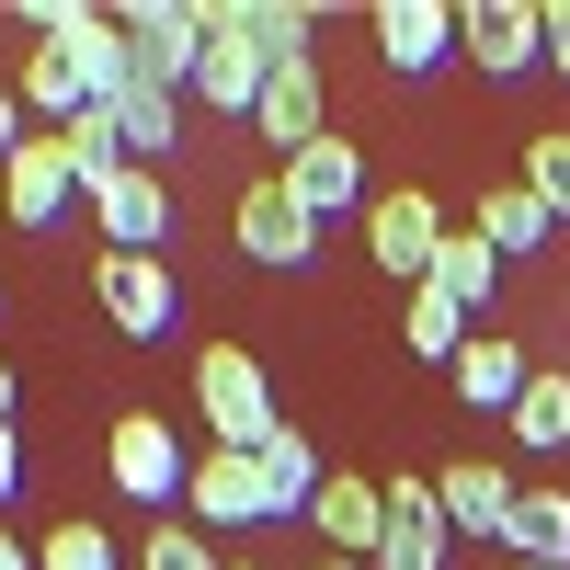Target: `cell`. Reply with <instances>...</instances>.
Listing matches in <instances>:
<instances>
[{
	"mask_svg": "<svg viewBox=\"0 0 570 570\" xmlns=\"http://www.w3.org/2000/svg\"><path fill=\"white\" fill-rule=\"evenodd\" d=\"M35 46H58L80 69L91 104H126L137 91V46H126V12H91V0H35Z\"/></svg>",
	"mask_w": 570,
	"mask_h": 570,
	"instance_id": "6da1fadb",
	"label": "cell"
},
{
	"mask_svg": "<svg viewBox=\"0 0 570 570\" xmlns=\"http://www.w3.org/2000/svg\"><path fill=\"white\" fill-rule=\"evenodd\" d=\"M195 411H206L217 445H274V434H285V411H274L263 365H252L240 343H206V354H195Z\"/></svg>",
	"mask_w": 570,
	"mask_h": 570,
	"instance_id": "7a4b0ae2",
	"label": "cell"
},
{
	"mask_svg": "<svg viewBox=\"0 0 570 570\" xmlns=\"http://www.w3.org/2000/svg\"><path fill=\"white\" fill-rule=\"evenodd\" d=\"M274 91V58L252 46V0H206V69H195V104L217 115H263Z\"/></svg>",
	"mask_w": 570,
	"mask_h": 570,
	"instance_id": "3957f363",
	"label": "cell"
},
{
	"mask_svg": "<svg viewBox=\"0 0 570 570\" xmlns=\"http://www.w3.org/2000/svg\"><path fill=\"white\" fill-rule=\"evenodd\" d=\"M228 240L263 274H297V263H320V217L285 195V171H263V183H240V206H228Z\"/></svg>",
	"mask_w": 570,
	"mask_h": 570,
	"instance_id": "277c9868",
	"label": "cell"
},
{
	"mask_svg": "<svg viewBox=\"0 0 570 570\" xmlns=\"http://www.w3.org/2000/svg\"><path fill=\"white\" fill-rule=\"evenodd\" d=\"M126 46H137V80L149 91H195V69H206V0H137Z\"/></svg>",
	"mask_w": 570,
	"mask_h": 570,
	"instance_id": "5b68a950",
	"label": "cell"
},
{
	"mask_svg": "<svg viewBox=\"0 0 570 570\" xmlns=\"http://www.w3.org/2000/svg\"><path fill=\"white\" fill-rule=\"evenodd\" d=\"M456 46H468V69L525 80V69H548V0H468V12H456Z\"/></svg>",
	"mask_w": 570,
	"mask_h": 570,
	"instance_id": "8992f818",
	"label": "cell"
},
{
	"mask_svg": "<svg viewBox=\"0 0 570 570\" xmlns=\"http://www.w3.org/2000/svg\"><path fill=\"white\" fill-rule=\"evenodd\" d=\"M91 297H104V320L126 331V343H160V331L183 320L171 274H160V252H91Z\"/></svg>",
	"mask_w": 570,
	"mask_h": 570,
	"instance_id": "52a82bcc",
	"label": "cell"
},
{
	"mask_svg": "<svg viewBox=\"0 0 570 570\" xmlns=\"http://www.w3.org/2000/svg\"><path fill=\"white\" fill-rule=\"evenodd\" d=\"M0 206H12V228H58L80 206V171H69V137L58 126H35L12 160H0Z\"/></svg>",
	"mask_w": 570,
	"mask_h": 570,
	"instance_id": "ba28073f",
	"label": "cell"
},
{
	"mask_svg": "<svg viewBox=\"0 0 570 570\" xmlns=\"http://www.w3.org/2000/svg\"><path fill=\"white\" fill-rule=\"evenodd\" d=\"M104 468H115V491H126V502H183V480H195V456L171 445V422H160V411H126L115 434H104Z\"/></svg>",
	"mask_w": 570,
	"mask_h": 570,
	"instance_id": "9c48e42d",
	"label": "cell"
},
{
	"mask_svg": "<svg viewBox=\"0 0 570 570\" xmlns=\"http://www.w3.org/2000/svg\"><path fill=\"white\" fill-rule=\"evenodd\" d=\"M445 240H456V228H445V206L422 195V183H411V195H376V206H365V252L389 263L400 285L434 274V252H445Z\"/></svg>",
	"mask_w": 570,
	"mask_h": 570,
	"instance_id": "30bf717a",
	"label": "cell"
},
{
	"mask_svg": "<svg viewBox=\"0 0 570 570\" xmlns=\"http://www.w3.org/2000/svg\"><path fill=\"white\" fill-rule=\"evenodd\" d=\"M183 525H263V456L252 445H206L183 480Z\"/></svg>",
	"mask_w": 570,
	"mask_h": 570,
	"instance_id": "8fae6325",
	"label": "cell"
},
{
	"mask_svg": "<svg viewBox=\"0 0 570 570\" xmlns=\"http://www.w3.org/2000/svg\"><path fill=\"white\" fill-rule=\"evenodd\" d=\"M308 525H320V559H376V537H389V480L331 468L320 502H308Z\"/></svg>",
	"mask_w": 570,
	"mask_h": 570,
	"instance_id": "7c38bea8",
	"label": "cell"
},
{
	"mask_svg": "<svg viewBox=\"0 0 570 570\" xmlns=\"http://www.w3.org/2000/svg\"><path fill=\"white\" fill-rule=\"evenodd\" d=\"M445 491L434 480H389V537H376L365 570H445Z\"/></svg>",
	"mask_w": 570,
	"mask_h": 570,
	"instance_id": "4fadbf2b",
	"label": "cell"
},
{
	"mask_svg": "<svg viewBox=\"0 0 570 570\" xmlns=\"http://www.w3.org/2000/svg\"><path fill=\"white\" fill-rule=\"evenodd\" d=\"M376 58H389L400 80H434L456 58V12L445 0H389V12H376Z\"/></svg>",
	"mask_w": 570,
	"mask_h": 570,
	"instance_id": "5bb4252c",
	"label": "cell"
},
{
	"mask_svg": "<svg viewBox=\"0 0 570 570\" xmlns=\"http://www.w3.org/2000/svg\"><path fill=\"white\" fill-rule=\"evenodd\" d=\"M285 195H297L320 228H331V217H365V206H376V195H365V160H354V137H320L308 160H285Z\"/></svg>",
	"mask_w": 570,
	"mask_h": 570,
	"instance_id": "9a60e30c",
	"label": "cell"
},
{
	"mask_svg": "<svg viewBox=\"0 0 570 570\" xmlns=\"http://www.w3.org/2000/svg\"><path fill=\"white\" fill-rule=\"evenodd\" d=\"M91 217H104V252H160V240H171V195H160V171H115L104 195H91Z\"/></svg>",
	"mask_w": 570,
	"mask_h": 570,
	"instance_id": "2e32d148",
	"label": "cell"
},
{
	"mask_svg": "<svg viewBox=\"0 0 570 570\" xmlns=\"http://www.w3.org/2000/svg\"><path fill=\"white\" fill-rule=\"evenodd\" d=\"M434 491H445V525H456V537H491V548H502V525H513V502H525L491 456H456Z\"/></svg>",
	"mask_w": 570,
	"mask_h": 570,
	"instance_id": "e0dca14e",
	"label": "cell"
},
{
	"mask_svg": "<svg viewBox=\"0 0 570 570\" xmlns=\"http://www.w3.org/2000/svg\"><path fill=\"white\" fill-rule=\"evenodd\" d=\"M252 126H263V149H274V160H308L320 137H331V126H320V58H308V69H274V91H263V115H252Z\"/></svg>",
	"mask_w": 570,
	"mask_h": 570,
	"instance_id": "ac0fdd59",
	"label": "cell"
},
{
	"mask_svg": "<svg viewBox=\"0 0 570 570\" xmlns=\"http://www.w3.org/2000/svg\"><path fill=\"white\" fill-rule=\"evenodd\" d=\"M525 389H537L525 343H502V331H468V354H456V400H468V411H513Z\"/></svg>",
	"mask_w": 570,
	"mask_h": 570,
	"instance_id": "d6986e66",
	"label": "cell"
},
{
	"mask_svg": "<svg viewBox=\"0 0 570 570\" xmlns=\"http://www.w3.org/2000/svg\"><path fill=\"white\" fill-rule=\"evenodd\" d=\"M252 456H263V525H285V513H308V502H320V480H331V468H320V445L297 434V422H285L274 445H252Z\"/></svg>",
	"mask_w": 570,
	"mask_h": 570,
	"instance_id": "ffe728a7",
	"label": "cell"
},
{
	"mask_svg": "<svg viewBox=\"0 0 570 570\" xmlns=\"http://www.w3.org/2000/svg\"><path fill=\"white\" fill-rule=\"evenodd\" d=\"M468 228H480V240H491V252L513 263V252H537V240H548V228H559V217H548V206L525 195V171H502V183H491V195H480V217H468Z\"/></svg>",
	"mask_w": 570,
	"mask_h": 570,
	"instance_id": "44dd1931",
	"label": "cell"
},
{
	"mask_svg": "<svg viewBox=\"0 0 570 570\" xmlns=\"http://www.w3.org/2000/svg\"><path fill=\"white\" fill-rule=\"evenodd\" d=\"M422 285H434V297H456V308H468V320H480V308H491V297H502V252H491V240H480V228H456V240H445V252H434V274H422Z\"/></svg>",
	"mask_w": 570,
	"mask_h": 570,
	"instance_id": "7402d4cb",
	"label": "cell"
},
{
	"mask_svg": "<svg viewBox=\"0 0 570 570\" xmlns=\"http://www.w3.org/2000/svg\"><path fill=\"white\" fill-rule=\"evenodd\" d=\"M502 548L525 559V570H570V491H525L513 525H502Z\"/></svg>",
	"mask_w": 570,
	"mask_h": 570,
	"instance_id": "603a6c76",
	"label": "cell"
},
{
	"mask_svg": "<svg viewBox=\"0 0 570 570\" xmlns=\"http://www.w3.org/2000/svg\"><path fill=\"white\" fill-rule=\"evenodd\" d=\"M58 137H69V171H80V195H104L115 171H137V160H126V126H115V104H80Z\"/></svg>",
	"mask_w": 570,
	"mask_h": 570,
	"instance_id": "cb8c5ba5",
	"label": "cell"
},
{
	"mask_svg": "<svg viewBox=\"0 0 570 570\" xmlns=\"http://www.w3.org/2000/svg\"><path fill=\"white\" fill-rule=\"evenodd\" d=\"M400 343H411V365H445V376H456V354H468V308H456V297H434V285H411Z\"/></svg>",
	"mask_w": 570,
	"mask_h": 570,
	"instance_id": "d4e9b609",
	"label": "cell"
},
{
	"mask_svg": "<svg viewBox=\"0 0 570 570\" xmlns=\"http://www.w3.org/2000/svg\"><path fill=\"white\" fill-rule=\"evenodd\" d=\"M115 126H126V160H137V171L171 160V137H183V91H149V80H137L126 104H115Z\"/></svg>",
	"mask_w": 570,
	"mask_h": 570,
	"instance_id": "484cf974",
	"label": "cell"
},
{
	"mask_svg": "<svg viewBox=\"0 0 570 570\" xmlns=\"http://www.w3.org/2000/svg\"><path fill=\"white\" fill-rule=\"evenodd\" d=\"M12 91H23V115H46V126H69V115L91 104V91H80V69L58 58V46H35V58L12 69Z\"/></svg>",
	"mask_w": 570,
	"mask_h": 570,
	"instance_id": "4316f807",
	"label": "cell"
},
{
	"mask_svg": "<svg viewBox=\"0 0 570 570\" xmlns=\"http://www.w3.org/2000/svg\"><path fill=\"white\" fill-rule=\"evenodd\" d=\"M502 422H513V445H537V456H548V445H570V376H537V389L513 400Z\"/></svg>",
	"mask_w": 570,
	"mask_h": 570,
	"instance_id": "83f0119b",
	"label": "cell"
},
{
	"mask_svg": "<svg viewBox=\"0 0 570 570\" xmlns=\"http://www.w3.org/2000/svg\"><path fill=\"white\" fill-rule=\"evenodd\" d=\"M252 46L274 69H308V46H320V23L297 12V0H252Z\"/></svg>",
	"mask_w": 570,
	"mask_h": 570,
	"instance_id": "f1b7e54d",
	"label": "cell"
},
{
	"mask_svg": "<svg viewBox=\"0 0 570 570\" xmlns=\"http://www.w3.org/2000/svg\"><path fill=\"white\" fill-rule=\"evenodd\" d=\"M513 171H525V195H537L548 217H570V126H548V137H525V160H513Z\"/></svg>",
	"mask_w": 570,
	"mask_h": 570,
	"instance_id": "f546056e",
	"label": "cell"
},
{
	"mask_svg": "<svg viewBox=\"0 0 570 570\" xmlns=\"http://www.w3.org/2000/svg\"><path fill=\"white\" fill-rule=\"evenodd\" d=\"M35 570H126V559H115V537H104V525H46Z\"/></svg>",
	"mask_w": 570,
	"mask_h": 570,
	"instance_id": "4dcf8cb0",
	"label": "cell"
},
{
	"mask_svg": "<svg viewBox=\"0 0 570 570\" xmlns=\"http://www.w3.org/2000/svg\"><path fill=\"white\" fill-rule=\"evenodd\" d=\"M137 570H228V559L206 548V525H149L137 537Z\"/></svg>",
	"mask_w": 570,
	"mask_h": 570,
	"instance_id": "1f68e13d",
	"label": "cell"
},
{
	"mask_svg": "<svg viewBox=\"0 0 570 570\" xmlns=\"http://www.w3.org/2000/svg\"><path fill=\"white\" fill-rule=\"evenodd\" d=\"M23 137H35V126H23V91H12V80H0V160H12V149H23Z\"/></svg>",
	"mask_w": 570,
	"mask_h": 570,
	"instance_id": "d6a6232c",
	"label": "cell"
},
{
	"mask_svg": "<svg viewBox=\"0 0 570 570\" xmlns=\"http://www.w3.org/2000/svg\"><path fill=\"white\" fill-rule=\"evenodd\" d=\"M548 69L570 80V0H548Z\"/></svg>",
	"mask_w": 570,
	"mask_h": 570,
	"instance_id": "836d02e7",
	"label": "cell"
},
{
	"mask_svg": "<svg viewBox=\"0 0 570 570\" xmlns=\"http://www.w3.org/2000/svg\"><path fill=\"white\" fill-rule=\"evenodd\" d=\"M23 491V445H12V422H0V502Z\"/></svg>",
	"mask_w": 570,
	"mask_h": 570,
	"instance_id": "e575fe53",
	"label": "cell"
},
{
	"mask_svg": "<svg viewBox=\"0 0 570 570\" xmlns=\"http://www.w3.org/2000/svg\"><path fill=\"white\" fill-rule=\"evenodd\" d=\"M0 570H35V548H23V537H12V525H0Z\"/></svg>",
	"mask_w": 570,
	"mask_h": 570,
	"instance_id": "d590c367",
	"label": "cell"
},
{
	"mask_svg": "<svg viewBox=\"0 0 570 570\" xmlns=\"http://www.w3.org/2000/svg\"><path fill=\"white\" fill-rule=\"evenodd\" d=\"M0 422H12V354H0Z\"/></svg>",
	"mask_w": 570,
	"mask_h": 570,
	"instance_id": "8d00e7d4",
	"label": "cell"
},
{
	"mask_svg": "<svg viewBox=\"0 0 570 570\" xmlns=\"http://www.w3.org/2000/svg\"><path fill=\"white\" fill-rule=\"evenodd\" d=\"M320 570H365V559H320Z\"/></svg>",
	"mask_w": 570,
	"mask_h": 570,
	"instance_id": "74e56055",
	"label": "cell"
},
{
	"mask_svg": "<svg viewBox=\"0 0 570 570\" xmlns=\"http://www.w3.org/2000/svg\"><path fill=\"white\" fill-rule=\"evenodd\" d=\"M228 570H252V559H228Z\"/></svg>",
	"mask_w": 570,
	"mask_h": 570,
	"instance_id": "f35d334b",
	"label": "cell"
},
{
	"mask_svg": "<svg viewBox=\"0 0 570 570\" xmlns=\"http://www.w3.org/2000/svg\"><path fill=\"white\" fill-rule=\"evenodd\" d=\"M513 570H525V559H513Z\"/></svg>",
	"mask_w": 570,
	"mask_h": 570,
	"instance_id": "ab89813d",
	"label": "cell"
}]
</instances>
